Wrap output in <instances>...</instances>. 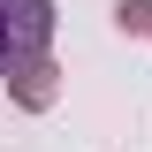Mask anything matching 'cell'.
Wrapping results in <instances>:
<instances>
[{
  "label": "cell",
  "instance_id": "obj_1",
  "mask_svg": "<svg viewBox=\"0 0 152 152\" xmlns=\"http://www.w3.org/2000/svg\"><path fill=\"white\" fill-rule=\"evenodd\" d=\"M46 31H53V8L46 0H0V69L38 61L46 53Z\"/></svg>",
  "mask_w": 152,
  "mask_h": 152
},
{
  "label": "cell",
  "instance_id": "obj_2",
  "mask_svg": "<svg viewBox=\"0 0 152 152\" xmlns=\"http://www.w3.org/2000/svg\"><path fill=\"white\" fill-rule=\"evenodd\" d=\"M114 15H122V31H152V0H122Z\"/></svg>",
  "mask_w": 152,
  "mask_h": 152
}]
</instances>
